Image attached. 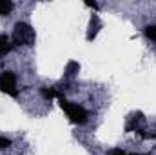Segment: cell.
<instances>
[{
    "label": "cell",
    "instance_id": "cell-1",
    "mask_svg": "<svg viewBox=\"0 0 156 155\" xmlns=\"http://www.w3.org/2000/svg\"><path fill=\"white\" fill-rule=\"evenodd\" d=\"M35 40H37V33L27 22H16L15 24L13 35H11L13 46H33Z\"/></svg>",
    "mask_w": 156,
    "mask_h": 155
},
{
    "label": "cell",
    "instance_id": "cell-2",
    "mask_svg": "<svg viewBox=\"0 0 156 155\" xmlns=\"http://www.w3.org/2000/svg\"><path fill=\"white\" fill-rule=\"evenodd\" d=\"M60 108L66 112V115L69 117V120L75 122V124H85L87 119H89V113H87V110L83 106H80L76 102H69L64 97L60 99Z\"/></svg>",
    "mask_w": 156,
    "mask_h": 155
},
{
    "label": "cell",
    "instance_id": "cell-3",
    "mask_svg": "<svg viewBox=\"0 0 156 155\" xmlns=\"http://www.w3.org/2000/svg\"><path fill=\"white\" fill-rule=\"evenodd\" d=\"M0 91L9 97H18L16 75L13 71H0Z\"/></svg>",
    "mask_w": 156,
    "mask_h": 155
},
{
    "label": "cell",
    "instance_id": "cell-4",
    "mask_svg": "<svg viewBox=\"0 0 156 155\" xmlns=\"http://www.w3.org/2000/svg\"><path fill=\"white\" fill-rule=\"evenodd\" d=\"M140 122H144V115L138 112V113H133V115L129 117V122H127V126H125V130L127 131H138V124Z\"/></svg>",
    "mask_w": 156,
    "mask_h": 155
},
{
    "label": "cell",
    "instance_id": "cell-5",
    "mask_svg": "<svg viewBox=\"0 0 156 155\" xmlns=\"http://www.w3.org/2000/svg\"><path fill=\"white\" fill-rule=\"evenodd\" d=\"M13 47L15 46H13V42L7 35H0V57H5Z\"/></svg>",
    "mask_w": 156,
    "mask_h": 155
},
{
    "label": "cell",
    "instance_id": "cell-6",
    "mask_svg": "<svg viewBox=\"0 0 156 155\" xmlns=\"http://www.w3.org/2000/svg\"><path fill=\"white\" fill-rule=\"evenodd\" d=\"M40 93H42V97L44 99H55V97H58V99H62V95H60V91L58 89H55V88H42L40 89Z\"/></svg>",
    "mask_w": 156,
    "mask_h": 155
},
{
    "label": "cell",
    "instance_id": "cell-7",
    "mask_svg": "<svg viewBox=\"0 0 156 155\" xmlns=\"http://www.w3.org/2000/svg\"><path fill=\"white\" fill-rule=\"evenodd\" d=\"M78 71H80V64L75 62V60H71V62L66 66V77H75Z\"/></svg>",
    "mask_w": 156,
    "mask_h": 155
},
{
    "label": "cell",
    "instance_id": "cell-8",
    "mask_svg": "<svg viewBox=\"0 0 156 155\" xmlns=\"http://www.w3.org/2000/svg\"><path fill=\"white\" fill-rule=\"evenodd\" d=\"M13 11V2L9 0H0V17H7Z\"/></svg>",
    "mask_w": 156,
    "mask_h": 155
},
{
    "label": "cell",
    "instance_id": "cell-9",
    "mask_svg": "<svg viewBox=\"0 0 156 155\" xmlns=\"http://www.w3.org/2000/svg\"><path fill=\"white\" fill-rule=\"evenodd\" d=\"M98 28H100L98 17H93V18H91V31H89V35H87V40H93L94 37H96V33H98Z\"/></svg>",
    "mask_w": 156,
    "mask_h": 155
},
{
    "label": "cell",
    "instance_id": "cell-10",
    "mask_svg": "<svg viewBox=\"0 0 156 155\" xmlns=\"http://www.w3.org/2000/svg\"><path fill=\"white\" fill-rule=\"evenodd\" d=\"M144 33H145V37L149 40L156 42V26H147V28L144 29Z\"/></svg>",
    "mask_w": 156,
    "mask_h": 155
},
{
    "label": "cell",
    "instance_id": "cell-11",
    "mask_svg": "<svg viewBox=\"0 0 156 155\" xmlns=\"http://www.w3.org/2000/svg\"><path fill=\"white\" fill-rule=\"evenodd\" d=\"M9 146H11V139H7V137H0V150L9 148Z\"/></svg>",
    "mask_w": 156,
    "mask_h": 155
},
{
    "label": "cell",
    "instance_id": "cell-12",
    "mask_svg": "<svg viewBox=\"0 0 156 155\" xmlns=\"http://www.w3.org/2000/svg\"><path fill=\"white\" fill-rule=\"evenodd\" d=\"M109 155H131V153H127V152H123V150H111V152H109Z\"/></svg>",
    "mask_w": 156,
    "mask_h": 155
},
{
    "label": "cell",
    "instance_id": "cell-13",
    "mask_svg": "<svg viewBox=\"0 0 156 155\" xmlns=\"http://www.w3.org/2000/svg\"><path fill=\"white\" fill-rule=\"evenodd\" d=\"M85 6H89V7H93V9H98V4H96V2H89V0H87Z\"/></svg>",
    "mask_w": 156,
    "mask_h": 155
}]
</instances>
